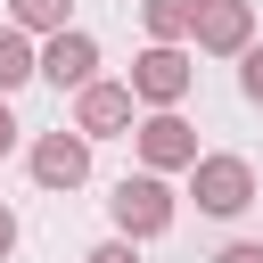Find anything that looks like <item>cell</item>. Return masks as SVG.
<instances>
[{
  "mask_svg": "<svg viewBox=\"0 0 263 263\" xmlns=\"http://www.w3.org/2000/svg\"><path fill=\"white\" fill-rule=\"evenodd\" d=\"M189 197H197V214L238 222V214L255 205V164H247V156H230V148H205V156L189 164Z\"/></svg>",
  "mask_w": 263,
  "mask_h": 263,
  "instance_id": "6da1fadb",
  "label": "cell"
},
{
  "mask_svg": "<svg viewBox=\"0 0 263 263\" xmlns=\"http://www.w3.org/2000/svg\"><path fill=\"white\" fill-rule=\"evenodd\" d=\"M107 214H115V230H123V238H164V230H173V214H181V197H173V181H164V173H148V164H140V173H123V181H115Z\"/></svg>",
  "mask_w": 263,
  "mask_h": 263,
  "instance_id": "7a4b0ae2",
  "label": "cell"
},
{
  "mask_svg": "<svg viewBox=\"0 0 263 263\" xmlns=\"http://www.w3.org/2000/svg\"><path fill=\"white\" fill-rule=\"evenodd\" d=\"M132 148H140V164H148V173H189V164L205 156L181 107H148V115H140V132H132Z\"/></svg>",
  "mask_w": 263,
  "mask_h": 263,
  "instance_id": "3957f363",
  "label": "cell"
},
{
  "mask_svg": "<svg viewBox=\"0 0 263 263\" xmlns=\"http://www.w3.org/2000/svg\"><path fill=\"white\" fill-rule=\"evenodd\" d=\"M189 82H197V66H189L181 41H148V49L132 58V90H140V107H181Z\"/></svg>",
  "mask_w": 263,
  "mask_h": 263,
  "instance_id": "277c9868",
  "label": "cell"
},
{
  "mask_svg": "<svg viewBox=\"0 0 263 263\" xmlns=\"http://www.w3.org/2000/svg\"><path fill=\"white\" fill-rule=\"evenodd\" d=\"M74 123H82L90 140H132V132H140V90L99 74V82H82V90H74Z\"/></svg>",
  "mask_w": 263,
  "mask_h": 263,
  "instance_id": "5b68a950",
  "label": "cell"
},
{
  "mask_svg": "<svg viewBox=\"0 0 263 263\" xmlns=\"http://www.w3.org/2000/svg\"><path fill=\"white\" fill-rule=\"evenodd\" d=\"M25 164H33L41 189H82V181H90V132H82V123H58V132H41V140L25 148Z\"/></svg>",
  "mask_w": 263,
  "mask_h": 263,
  "instance_id": "8992f818",
  "label": "cell"
},
{
  "mask_svg": "<svg viewBox=\"0 0 263 263\" xmlns=\"http://www.w3.org/2000/svg\"><path fill=\"white\" fill-rule=\"evenodd\" d=\"M41 82H58V90H82V82H99V41H90L82 25L49 33V41H41Z\"/></svg>",
  "mask_w": 263,
  "mask_h": 263,
  "instance_id": "52a82bcc",
  "label": "cell"
},
{
  "mask_svg": "<svg viewBox=\"0 0 263 263\" xmlns=\"http://www.w3.org/2000/svg\"><path fill=\"white\" fill-rule=\"evenodd\" d=\"M255 41V0H205L197 8V49L205 58H238Z\"/></svg>",
  "mask_w": 263,
  "mask_h": 263,
  "instance_id": "ba28073f",
  "label": "cell"
},
{
  "mask_svg": "<svg viewBox=\"0 0 263 263\" xmlns=\"http://www.w3.org/2000/svg\"><path fill=\"white\" fill-rule=\"evenodd\" d=\"M197 8L205 0H140V25L148 41H197Z\"/></svg>",
  "mask_w": 263,
  "mask_h": 263,
  "instance_id": "9c48e42d",
  "label": "cell"
},
{
  "mask_svg": "<svg viewBox=\"0 0 263 263\" xmlns=\"http://www.w3.org/2000/svg\"><path fill=\"white\" fill-rule=\"evenodd\" d=\"M41 74V49H33V33L25 25H0V90H25Z\"/></svg>",
  "mask_w": 263,
  "mask_h": 263,
  "instance_id": "30bf717a",
  "label": "cell"
},
{
  "mask_svg": "<svg viewBox=\"0 0 263 263\" xmlns=\"http://www.w3.org/2000/svg\"><path fill=\"white\" fill-rule=\"evenodd\" d=\"M8 25H25V33H66L74 25V0H8Z\"/></svg>",
  "mask_w": 263,
  "mask_h": 263,
  "instance_id": "8fae6325",
  "label": "cell"
},
{
  "mask_svg": "<svg viewBox=\"0 0 263 263\" xmlns=\"http://www.w3.org/2000/svg\"><path fill=\"white\" fill-rule=\"evenodd\" d=\"M238 90H247V107H263V41L238 49Z\"/></svg>",
  "mask_w": 263,
  "mask_h": 263,
  "instance_id": "7c38bea8",
  "label": "cell"
},
{
  "mask_svg": "<svg viewBox=\"0 0 263 263\" xmlns=\"http://www.w3.org/2000/svg\"><path fill=\"white\" fill-rule=\"evenodd\" d=\"M82 263H140V238H123V230H115V238H99Z\"/></svg>",
  "mask_w": 263,
  "mask_h": 263,
  "instance_id": "4fadbf2b",
  "label": "cell"
},
{
  "mask_svg": "<svg viewBox=\"0 0 263 263\" xmlns=\"http://www.w3.org/2000/svg\"><path fill=\"white\" fill-rule=\"evenodd\" d=\"M214 263H263V238H230V247H222Z\"/></svg>",
  "mask_w": 263,
  "mask_h": 263,
  "instance_id": "5bb4252c",
  "label": "cell"
},
{
  "mask_svg": "<svg viewBox=\"0 0 263 263\" xmlns=\"http://www.w3.org/2000/svg\"><path fill=\"white\" fill-rule=\"evenodd\" d=\"M8 255H16V214L0 205V263H8Z\"/></svg>",
  "mask_w": 263,
  "mask_h": 263,
  "instance_id": "9a60e30c",
  "label": "cell"
},
{
  "mask_svg": "<svg viewBox=\"0 0 263 263\" xmlns=\"http://www.w3.org/2000/svg\"><path fill=\"white\" fill-rule=\"evenodd\" d=\"M16 148V115H8V90H0V156Z\"/></svg>",
  "mask_w": 263,
  "mask_h": 263,
  "instance_id": "2e32d148",
  "label": "cell"
}]
</instances>
